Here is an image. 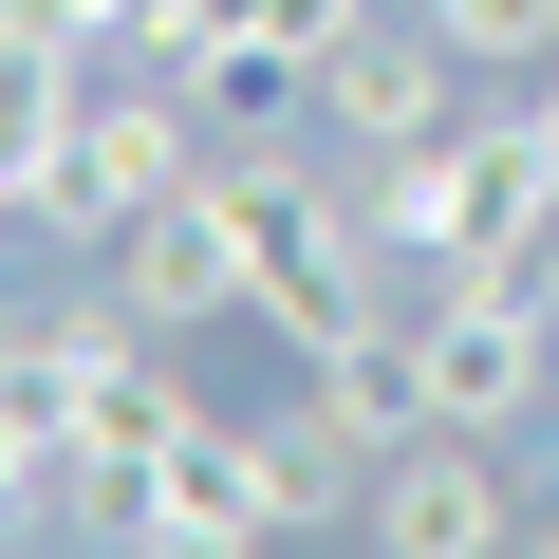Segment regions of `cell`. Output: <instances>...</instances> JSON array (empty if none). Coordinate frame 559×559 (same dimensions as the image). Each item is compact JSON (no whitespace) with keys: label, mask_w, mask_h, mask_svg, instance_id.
<instances>
[{"label":"cell","mask_w":559,"mask_h":559,"mask_svg":"<svg viewBox=\"0 0 559 559\" xmlns=\"http://www.w3.org/2000/svg\"><path fill=\"white\" fill-rule=\"evenodd\" d=\"M373 242L411 261V280H540V224H559V112L522 94V112H448L429 150H392L373 187Z\"/></svg>","instance_id":"6da1fadb"},{"label":"cell","mask_w":559,"mask_h":559,"mask_svg":"<svg viewBox=\"0 0 559 559\" xmlns=\"http://www.w3.org/2000/svg\"><path fill=\"white\" fill-rule=\"evenodd\" d=\"M187 168H224V150H205V94H187V75H94V94L57 112V150H38V224H57V242H131Z\"/></svg>","instance_id":"7a4b0ae2"},{"label":"cell","mask_w":559,"mask_h":559,"mask_svg":"<svg viewBox=\"0 0 559 559\" xmlns=\"http://www.w3.org/2000/svg\"><path fill=\"white\" fill-rule=\"evenodd\" d=\"M411 392H429V429H466V448H503L540 392H559V318H540V280H411Z\"/></svg>","instance_id":"3957f363"},{"label":"cell","mask_w":559,"mask_h":559,"mask_svg":"<svg viewBox=\"0 0 559 559\" xmlns=\"http://www.w3.org/2000/svg\"><path fill=\"white\" fill-rule=\"evenodd\" d=\"M448 112H466L448 20H355V38L318 57V131H336V150H429Z\"/></svg>","instance_id":"277c9868"},{"label":"cell","mask_w":559,"mask_h":559,"mask_svg":"<svg viewBox=\"0 0 559 559\" xmlns=\"http://www.w3.org/2000/svg\"><path fill=\"white\" fill-rule=\"evenodd\" d=\"M112 299L150 318V336H187V318H242V187L224 168H187L131 242H112Z\"/></svg>","instance_id":"5b68a950"},{"label":"cell","mask_w":559,"mask_h":559,"mask_svg":"<svg viewBox=\"0 0 559 559\" xmlns=\"http://www.w3.org/2000/svg\"><path fill=\"white\" fill-rule=\"evenodd\" d=\"M392 559H503L522 540V503H503V466L466 448V429H411L392 466H373V503H355Z\"/></svg>","instance_id":"8992f818"},{"label":"cell","mask_w":559,"mask_h":559,"mask_svg":"<svg viewBox=\"0 0 559 559\" xmlns=\"http://www.w3.org/2000/svg\"><path fill=\"white\" fill-rule=\"evenodd\" d=\"M150 540H187V559H242V540H280V448L205 411V429L150 466Z\"/></svg>","instance_id":"52a82bcc"},{"label":"cell","mask_w":559,"mask_h":559,"mask_svg":"<svg viewBox=\"0 0 559 559\" xmlns=\"http://www.w3.org/2000/svg\"><path fill=\"white\" fill-rule=\"evenodd\" d=\"M131 336H150L131 299H75V318H38V336H0V429L75 466V429H94V373H112Z\"/></svg>","instance_id":"ba28073f"},{"label":"cell","mask_w":559,"mask_h":559,"mask_svg":"<svg viewBox=\"0 0 559 559\" xmlns=\"http://www.w3.org/2000/svg\"><path fill=\"white\" fill-rule=\"evenodd\" d=\"M429 20H448L466 75H540V57H559V0H429Z\"/></svg>","instance_id":"9c48e42d"},{"label":"cell","mask_w":559,"mask_h":559,"mask_svg":"<svg viewBox=\"0 0 559 559\" xmlns=\"http://www.w3.org/2000/svg\"><path fill=\"white\" fill-rule=\"evenodd\" d=\"M224 20H242V38H280V57H299V75H318V57H336V38L373 20V0H224Z\"/></svg>","instance_id":"30bf717a"},{"label":"cell","mask_w":559,"mask_h":559,"mask_svg":"<svg viewBox=\"0 0 559 559\" xmlns=\"http://www.w3.org/2000/svg\"><path fill=\"white\" fill-rule=\"evenodd\" d=\"M57 503H75V466H57V448H20V429H0V540H38Z\"/></svg>","instance_id":"8fae6325"},{"label":"cell","mask_w":559,"mask_h":559,"mask_svg":"<svg viewBox=\"0 0 559 559\" xmlns=\"http://www.w3.org/2000/svg\"><path fill=\"white\" fill-rule=\"evenodd\" d=\"M540 318H559V261H540Z\"/></svg>","instance_id":"7c38bea8"},{"label":"cell","mask_w":559,"mask_h":559,"mask_svg":"<svg viewBox=\"0 0 559 559\" xmlns=\"http://www.w3.org/2000/svg\"><path fill=\"white\" fill-rule=\"evenodd\" d=\"M540 112H559V57H540Z\"/></svg>","instance_id":"4fadbf2b"}]
</instances>
